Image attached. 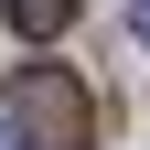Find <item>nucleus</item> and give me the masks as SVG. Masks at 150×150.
I'll use <instances>...</instances> for the list:
<instances>
[{
    "label": "nucleus",
    "mask_w": 150,
    "mask_h": 150,
    "mask_svg": "<svg viewBox=\"0 0 150 150\" xmlns=\"http://www.w3.org/2000/svg\"><path fill=\"white\" fill-rule=\"evenodd\" d=\"M0 129H22V150H86L97 139V97L64 64H11L0 75Z\"/></svg>",
    "instance_id": "1"
},
{
    "label": "nucleus",
    "mask_w": 150,
    "mask_h": 150,
    "mask_svg": "<svg viewBox=\"0 0 150 150\" xmlns=\"http://www.w3.org/2000/svg\"><path fill=\"white\" fill-rule=\"evenodd\" d=\"M0 150H22V129H0Z\"/></svg>",
    "instance_id": "4"
},
{
    "label": "nucleus",
    "mask_w": 150,
    "mask_h": 150,
    "mask_svg": "<svg viewBox=\"0 0 150 150\" xmlns=\"http://www.w3.org/2000/svg\"><path fill=\"white\" fill-rule=\"evenodd\" d=\"M129 43H139V54H150V0H129Z\"/></svg>",
    "instance_id": "3"
},
{
    "label": "nucleus",
    "mask_w": 150,
    "mask_h": 150,
    "mask_svg": "<svg viewBox=\"0 0 150 150\" xmlns=\"http://www.w3.org/2000/svg\"><path fill=\"white\" fill-rule=\"evenodd\" d=\"M0 11H11V32H22V43H54V32L75 22V0H0Z\"/></svg>",
    "instance_id": "2"
}]
</instances>
